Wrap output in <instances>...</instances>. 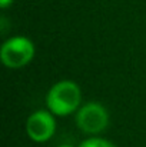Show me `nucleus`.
<instances>
[{
	"instance_id": "nucleus-4",
	"label": "nucleus",
	"mask_w": 146,
	"mask_h": 147,
	"mask_svg": "<svg viewBox=\"0 0 146 147\" xmlns=\"http://www.w3.org/2000/svg\"><path fill=\"white\" fill-rule=\"evenodd\" d=\"M56 116L49 110L33 111L26 121V134L35 143H46L56 133Z\"/></svg>"
},
{
	"instance_id": "nucleus-1",
	"label": "nucleus",
	"mask_w": 146,
	"mask_h": 147,
	"mask_svg": "<svg viewBox=\"0 0 146 147\" xmlns=\"http://www.w3.org/2000/svg\"><path fill=\"white\" fill-rule=\"evenodd\" d=\"M46 106L49 111L57 117L76 113L82 106L80 86L73 80L56 82L46 94Z\"/></svg>"
},
{
	"instance_id": "nucleus-3",
	"label": "nucleus",
	"mask_w": 146,
	"mask_h": 147,
	"mask_svg": "<svg viewBox=\"0 0 146 147\" xmlns=\"http://www.w3.org/2000/svg\"><path fill=\"white\" fill-rule=\"evenodd\" d=\"M75 121L79 130L86 134L96 136L106 130L109 124V113L103 104L97 101H88L76 111Z\"/></svg>"
},
{
	"instance_id": "nucleus-5",
	"label": "nucleus",
	"mask_w": 146,
	"mask_h": 147,
	"mask_svg": "<svg viewBox=\"0 0 146 147\" xmlns=\"http://www.w3.org/2000/svg\"><path fill=\"white\" fill-rule=\"evenodd\" d=\"M77 147H116L112 142L106 140V139H102V137H97V136H92L86 140H83Z\"/></svg>"
},
{
	"instance_id": "nucleus-7",
	"label": "nucleus",
	"mask_w": 146,
	"mask_h": 147,
	"mask_svg": "<svg viewBox=\"0 0 146 147\" xmlns=\"http://www.w3.org/2000/svg\"><path fill=\"white\" fill-rule=\"evenodd\" d=\"M57 147H75L73 144H67V143H65V144H59Z\"/></svg>"
},
{
	"instance_id": "nucleus-2",
	"label": "nucleus",
	"mask_w": 146,
	"mask_h": 147,
	"mask_svg": "<svg viewBox=\"0 0 146 147\" xmlns=\"http://www.w3.org/2000/svg\"><path fill=\"white\" fill-rule=\"evenodd\" d=\"M36 54L35 43L26 36H12L0 47V60L3 66L12 70L27 66Z\"/></svg>"
},
{
	"instance_id": "nucleus-6",
	"label": "nucleus",
	"mask_w": 146,
	"mask_h": 147,
	"mask_svg": "<svg viewBox=\"0 0 146 147\" xmlns=\"http://www.w3.org/2000/svg\"><path fill=\"white\" fill-rule=\"evenodd\" d=\"M13 1H14V0H0V7L4 10V9L10 7V6L13 4Z\"/></svg>"
}]
</instances>
